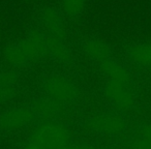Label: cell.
Listing matches in <instances>:
<instances>
[{
	"label": "cell",
	"mask_w": 151,
	"mask_h": 149,
	"mask_svg": "<svg viewBox=\"0 0 151 149\" xmlns=\"http://www.w3.org/2000/svg\"><path fill=\"white\" fill-rule=\"evenodd\" d=\"M101 65L109 77L107 95L119 109H127L132 105V94L129 89L130 78L125 68L116 65L107 58L101 60Z\"/></svg>",
	"instance_id": "obj_1"
},
{
	"label": "cell",
	"mask_w": 151,
	"mask_h": 149,
	"mask_svg": "<svg viewBox=\"0 0 151 149\" xmlns=\"http://www.w3.org/2000/svg\"><path fill=\"white\" fill-rule=\"evenodd\" d=\"M68 140L69 132L64 125L53 120H46L34 130L30 143L42 149H57L61 145L67 144Z\"/></svg>",
	"instance_id": "obj_2"
},
{
	"label": "cell",
	"mask_w": 151,
	"mask_h": 149,
	"mask_svg": "<svg viewBox=\"0 0 151 149\" xmlns=\"http://www.w3.org/2000/svg\"><path fill=\"white\" fill-rule=\"evenodd\" d=\"M44 50H46V42L42 40L40 36H34L32 40L9 51L7 54V61L12 64H19Z\"/></svg>",
	"instance_id": "obj_3"
},
{
	"label": "cell",
	"mask_w": 151,
	"mask_h": 149,
	"mask_svg": "<svg viewBox=\"0 0 151 149\" xmlns=\"http://www.w3.org/2000/svg\"><path fill=\"white\" fill-rule=\"evenodd\" d=\"M46 89L54 101H70L75 96L73 86L63 77H50L46 81Z\"/></svg>",
	"instance_id": "obj_4"
},
{
	"label": "cell",
	"mask_w": 151,
	"mask_h": 149,
	"mask_svg": "<svg viewBox=\"0 0 151 149\" xmlns=\"http://www.w3.org/2000/svg\"><path fill=\"white\" fill-rule=\"evenodd\" d=\"M89 127L101 132L118 135L124 130L125 122L117 116H99L89 121Z\"/></svg>",
	"instance_id": "obj_5"
},
{
	"label": "cell",
	"mask_w": 151,
	"mask_h": 149,
	"mask_svg": "<svg viewBox=\"0 0 151 149\" xmlns=\"http://www.w3.org/2000/svg\"><path fill=\"white\" fill-rule=\"evenodd\" d=\"M33 117V112L28 109L17 110L7 113L2 118V125L9 130H17Z\"/></svg>",
	"instance_id": "obj_6"
},
{
	"label": "cell",
	"mask_w": 151,
	"mask_h": 149,
	"mask_svg": "<svg viewBox=\"0 0 151 149\" xmlns=\"http://www.w3.org/2000/svg\"><path fill=\"white\" fill-rule=\"evenodd\" d=\"M132 58L143 65L151 64V45L137 47L132 51Z\"/></svg>",
	"instance_id": "obj_7"
},
{
	"label": "cell",
	"mask_w": 151,
	"mask_h": 149,
	"mask_svg": "<svg viewBox=\"0 0 151 149\" xmlns=\"http://www.w3.org/2000/svg\"><path fill=\"white\" fill-rule=\"evenodd\" d=\"M136 149H151V126L144 127L140 132V137L134 142Z\"/></svg>",
	"instance_id": "obj_8"
},
{
	"label": "cell",
	"mask_w": 151,
	"mask_h": 149,
	"mask_svg": "<svg viewBox=\"0 0 151 149\" xmlns=\"http://www.w3.org/2000/svg\"><path fill=\"white\" fill-rule=\"evenodd\" d=\"M62 107H63L62 101L52 99V101H40V103L36 106V110H37L40 114H42V115L49 116V115H52L54 112H56L57 110Z\"/></svg>",
	"instance_id": "obj_9"
},
{
	"label": "cell",
	"mask_w": 151,
	"mask_h": 149,
	"mask_svg": "<svg viewBox=\"0 0 151 149\" xmlns=\"http://www.w3.org/2000/svg\"><path fill=\"white\" fill-rule=\"evenodd\" d=\"M83 4H84V0H63L62 1V7L64 12L71 17L78 15L82 11Z\"/></svg>",
	"instance_id": "obj_10"
},
{
	"label": "cell",
	"mask_w": 151,
	"mask_h": 149,
	"mask_svg": "<svg viewBox=\"0 0 151 149\" xmlns=\"http://www.w3.org/2000/svg\"><path fill=\"white\" fill-rule=\"evenodd\" d=\"M87 51H88V53L92 57L101 59V60L106 59V55H107V52H108L107 48H106L104 45H101V42H97L89 44L88 47H87Z\"/></svg>",
	"instance_id": "obj_11"
},
{
	"label": "cell",
	"mask_w": 151,
	"mask_h": 149,
	"mask_svg": "<svg viewBox=\"0 0 151 149\" xmlns=\"http://www.w3.org/2000/svg\"><path fill=\"white\" fill-rule=\"evenodd\" d=\"M46 50L50 51L54 55L58 57H63L65 55V52L63 50L62 46H61L60 42L57 38H53V40H49L46 42Z\"/></svg>",
	"instance_id": "obj_12"
},
{
	"label": "cell",
	"mask_w": 151,
	"mask_h": 149,
	"mask_svg": "<svg viewBox=\"0 0 151 149\" xmlns=\"http://www.w3.org/2000/svg\"><path fill=\"white\" fill-rule=\"evenodd\" d=\"M45 20H46L47 24L53 28H57L60 24V16L53 9L47 11L46 15H45Z\"/></svg>",
	"instance_id": "obj_13"
},
{
	"label": "cell",
	"mask_w": 151,
	"mask_h": 149,
	"mask_svg": "<svg viewBox=\"0 0 151 149\" xmlns=\"http://www.w3.org/2000/svg\"><path fill=\"white\" fill-rule=\"evenodd\" d=\"M57 149H93V148H91L89 146H85V145H82V146H71V145L68 144H64V145H61Z\"/></svg>",
	"instance_id": "obj_14"
},
{
	"label": "cell",
	"mask_w": 151,
	"mask_h": 149,
	"mask_svg": "<svg viewBox=\"0 0 151 149\" xmlns=\"http://www.w3.org/2000/svg\"><path fill=\"white\" fill-rule=\"evenodd\" d=\"M23 149H42L40 147H38L37 145L33 144V143H29L28 145H26Z\"/></svg>",
	"instance_id": "obj_15"
}]
</instances>
